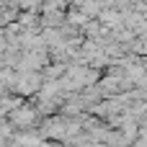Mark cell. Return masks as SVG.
Returning a JSON list of instances; mask_svg holds the SVG:
<instances>
[{"label":"cell","instance_id":"1","mask_svg":"<svg viewBox=\"0 0 147 147\" xmlns=\"http://www.w3.org/2000/svg\"><path fill=\"white\" fill-rule=\"evenodd\" d=\"M8 121L16 127V132H34L39 124H41V116H39V111H36V106L34 103H23L18 111H13V114H8Z\"/></svg>","mask_w":147,"mask_h":147},{"label":"cell","instance_id":"2","mask_svg":"<svg viewBox=\"0 0 147 147\" xmlns=\"http://www.w3.org/2000/svg\"><path fill=\"white\" fill-rule=\"evenodd\" d=\"M41 85H44V75L41 72H18V80H16V96H21V98H36L39 96V90H41Z\"/></svg>","mask_w":147,"mask_h":147}]
</instances>
